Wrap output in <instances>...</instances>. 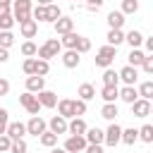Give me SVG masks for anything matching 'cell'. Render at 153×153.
<instances>
[{
    "instance_id": "cell-5",
    "label": "cell",
    "mask_w": 153,
    "mask_h": 153,
    "mask_svg": "<svg viewBox=\"0 0 153 153\" xmlns=\"http://www.w3.org/2000/svg\"><path fill=\"white\" fill-rule=\"evenodd\" d=\"M103 134H105L103 143H108V146H112V148H115V146L120 143V139H122V127H120L117 122H110V127H108Z\"/></svg>"
},
{
    "instance_id": "cell-51",
    "label": "cell",
    "mask_w": 153,
    "mask_h": 153,
    "mask_svg": "<svg viewBox=\"0 0 153 153\" xmlns=\"http://www.w3.org/2000/svg\"><path fill=\"white\" fill-rule=\"evenodd\" d=\"M143 43H146V50H148L146 55H151V53H153V38H146V36H143Z\"/></svg>"
},
{
    "instance_id": "cell-26",
    "label": "cell",
    "mask_w": 153,
    "mask_h": 153,
    "mask_svg": "<svg viewBox=\"0 0 153 153\" xmlns=\"http://www.w3.org/2000/svg\"><path fill=\"white\" fill-rule=\"evenodd\" d=\"M76 41H79V33L69 31V33H65V36L60 38V45L67 48V50H74V48H76Z\"/></svg>"
},
{
    "instance_id": "cell-36",
    "label": "cell",
    "mask_w": 153,
    "mask_h": 153,
    "mask_svg": "<svg viewBox=\"0 0 153 153\" xmlns=\"http://www.w3.org/2000/svg\"><path fill=\"white\" fill-rule=\"evenodd\" d=\"M50 72V62H45V60H38L36 57V67H33V74L36 76H45Z\"/></svg>"
},
{
    "instance_id": "cell-22",
    "label": "cell",
    "mask_w": 153,
    "mask_h": 153,
    "mask_svg": "<svg viewBox=\"0 0 153 153\" xmlns=\"http://www.w3.org/2000/svg\"><path fill=\"white\" fill-rule=\"evenodd\" d=\"M117 98H122L124 103H129V105H131V103L139 98V93H136V88H134V86H122V88L117 91Z\"/></svg>"
},
{
    "instance_id": "cell-32",
    "label": "cell",
    "mask_w": 153,
    "mask_h": 153,
    "mask_svg": "<svg viewBox=\"0 0 153 153\" xmlns=\"http://www.w3.org/2000/svg\"><path fill=\"white\" fill-rule=\"evenodd\" d=\"M136 93H139V98L151 100V98H153V81H143V84L136 88Z\"/></svg>"
},
{
    "instance_id": "cell-49",
    "label": "cell",
    "mask_w": 153,
    "mask_h": 153,
    "mask_svg": "<svg viewBox=\"0 0 153 153\" xmlns=\"http://www.w3.org/2000/svg\"><path fill=\"white\" fill-rule=\"evenodd\" d=\"M12 12V0H0V14Z\"/></svg>"
},
{
    "instance_id": "cell-47",
    "label": "cell",
    "mask_w": 153,
    "mask_h": 153,
    "mask_svg": "<svg viewBox=\"0 0 153 153\" xmlns=\"http://www.w3.org/2000/svg\"><path fill=\"white\" fill-rule=\"evenodd\" d=\"M84 153H105V151H103V143H86Z\"/></svg>"
},
{
    "instance_id": "cell-1",
    "label": "cell",
    "mask_w": 153,
    "mask_h": 153,
    "mask_svg": "<svg viewBox=\"0 0 153 153\" xmlns=\"http://www.w3.org/2000/svg\"><path fill=\"white\" fill-rule=\"evenodd\" d=\"M31 0H12V17L17 24H24L26 19H31Z\"/></svg>"
},
{
    "instance_id": "cell-6",
    "label": "cell",
    "mask_w": 153,
    "mask_h": 153,
    "mask_svg": "<svg viewBox=\"0 0 153 153\" xmlns=\"http://www.w3.org/2000/svg\"><path fill=\"white\" fill-rule=\"evenodd\" d=\"M45 129H48V122H45L43 117H38V115H33V117L26 122V134H31V136H41Z\"/></svg>"
},
{
    "instance_id": "cell-38",
    "label": "cell",
    "mask_w": 153,
    "mask_h": 153,
    "mask_svg": "<svg viewBox=\"0 0 153 153\" xmlns=\"http://www.w3.org/2000/svg\"><path fill=\"white\" fill-rule=\"evenodd\" d=\"M12 26H14V17H12V12L0 14V31H10Z\"/></svg>"
},
{
    "instance_id": "cell-27",
    "label": "cell",
    "mask_w": 153,
    "mask_h": 153,
    "mask_svg": "<svg viewBox=\"0 0 153 153\" xmlns=\"http://www.w3.org/2000/svg\"><path fill=\"white\" fill-rule=\"evenodd\" d=\"M117 115H120V110H117L115 103H105V105L100 108V117H105V120H110V122H115Z\"/></svg>"
},
{
    "instance_id": "cell-10",
    "label": "cell",
    "mask_w": 153,
    "mask_h": 153,
    "mask_svg": "<svg viewBox=\"0 0 153 153\" xmlns=\"http://www.w3.org/2000/svg\"><path fill=\"white\" fill-rule=\"evenodd\" d=\"M131 115H134V117H148V115H151V100L136 98V100L131 103Z\"/></svg>"
},
{
    "instance_id": "cell-11",
    "label": "cell",
    "mask_w": 153,
    "mask_h": 153,
    "mask_svg": "<svg viewBox=\"0 0 153 153\" xmlns=\"http://www.w3.org/2000/svg\"><path fill=\"white\" fill-rule=\"evenodd\" d=\"M86 129H88V124H86L81 117H72V122H67V131H69V136H84Z\"/></svg>"
},
{
    "instance_id": "cell-50",
    "label": "cell",
    "mask_w": 153,
    "mask_h": 153,
    "mask_svg": "<svg viewBox=\"0 0 153 153\" xmlns=\"http://www.w3.org/2000/svg\"><path fill=\"white\" fill-rule=\"evenodd\" d=\"M7 93H10V81L0 79V96H7Z\"/></svg>"
},
{
    "instance_id": "cell-39",
    "label": "cell",
    "mask_w": 153,
    "mask_h": 153,
    "mask_svg": "<svg viewBox=\"0 0 153 153\" xmlns=\"http://www.w3.org/2000/svg\"><path fill=\"white\" fill-rule=\"evenodd\" d=\"M79 55H84V53H88L91 50V41L86 38V36H79V41H76V48H74Z\"/></svg>"
},
{
    "instance_id": "cell-23",
    "label": "cell",
    "mask_w": 153,
    "mask_h": 153,
    "mask_svg": "<svg viewBox=\"0 0 153 153\" xmlns=\"http://www.w3.org/2000/svg\"><path fill=\"white\" fill-rule=\"evenodd\" d=\"M122 43H124V31H122V29H110V31H108V45L117 48V45H122Z\"/></svg>"
},
{
    "instance_id": "cell-13",
    "label": "cell",
    "mask_w": 153,
    "mask_h": 153,
    "mask_svg": "<svg viewBox=\"0 0 153 153\" xmlns=\"http://www.w3.org/2000/svg\"><path fill=\"white\" fill-rule=\"evenodd\" d=\"M5 134H7L12 141L24 139V134H26V124H24V122H10V124H7V129H5Z\"/></svg>"
},
{
    "instance_id": "cell-12",
    "label": "cell",
    "mask_w": 153,
    "mask_h": 153,
    "mask_svg": "<svg viewBox=\"0 0 153 153\" xmlns=\"http://www.w3.org/2000/svg\"><path fill=\"white\" fill-rule=\"evenodd\" d=\"M36 100L41 103V108H55V105H57V96H55L53 91H48V88L38 91V93H36Z\"/></svg>"
},
{
    "instance_id": "cell-18",
    "label": "cell",
    "mask_w": 153,
    "mask_h": 153,
    "mask_svg": "<svg viewBox=\"0 0 153 153\" xmlns=\"http://www.w3.org/2000/svg\"><path fill=\"white\" fill-rule=\"evenodd\" d=\"M84 139H86V143H103L105 134H103V129H98V127H88L86 134H84Z\"/></svg>"
},
{
    "instance_id": "cell-8",
    "label": "cell",
    "mask_w": 153,
    "mask_h": 153,
    "mask_svg": "<svg viewBox=\"0 0 153 153\" xmlns=\"http://www.w3.org/2000/svg\"><path fill=\"white\" fill-rule=\"evenodd\" d=\"M62 148H65L67 153H84V148H86V139H84V136H67Z\"/></svg>"
},
{
    "instance_id": "cell-7",
    "label": "cell",
    "mask_w": 153,
    "mask_h": 153,
    "mask_svg": "<svg viewBox=\"0 0 153 153\" xmlns=\"http://www.w3.org/2000/svg\"><path fill=\"white\" fill-rule=\"evenodd\" d=\"M117 76H120V81H124V86H134V84L139 81V69H136V67L124 65V67L117 72Z\"/></svg>"
},
{
    "instance_id": "cell-15",
    "label": "cell",
    "mask_w": 153,
    "mask_h": 153,
    "mask_svg": "<svg viewBox=\"0 0 153 153\" xmlns=\"http://www.w3.org/2000/svg\"><path fill=\"white\" fill-rule=\"evenodd\" d=\"M79 62H81V55H79L76 50H65V53H62V65H65L67 69L79 67Z\"/></svg>"
},
{
    "instance_id": "cell-4",
    "label": "cell",
    "mask_w": 153,
    "mask_h": 153,
    "mask_svg": "<svg viewBox=\"0 0 153 153\" xmlns=\"http://www.w3.org/2000/svg\"><path fill=\"white\" fill-rule=\"evenodd\" d=\"M19 103H22V108H24L29 115H38V110H41V103L36 100V93L24 91V93L19 96Z\"/></svg>"
},
{
    "instance_id": "cell-42",
    "label": "cell",
    "mask_w": 153,
    "mask_h": 153,
    "mask_svg": "<svg viewBox=\"0 0 153 153\" xmlns=\"http://www.w3.org/2000/svg\"><path fill=\"white\" fill-rule=\"evenodd\" d=\"M33 67H36V57H26V60L22 62V69H24V74H29V76H33Z\"/></svg>"
},
{
    "instance_id": "cell-29",
    "label": "cell",
    "mask_w": 153,
    "mask_h": 153,
    "mask_svg": "<svg viewBox=\"0 0 153 153\" xmlns=\"http://www.w3.org/2000/svg\"><path fill=\"white\" fill-rule=\"evenodd\" d=\"M136 134H139V141L153 143V124H143L141 129H136Z\"/></svg>"
},
{
    "instance_id": "cell-55",
    "label": "cell",
    "mask_w": 153,
    "mask_h": 153,
    "mask_svg": "<svg viewBox=\"0 0 153 153\" xmlns=\"http://www.w3.org/2000/svg\"><path fill=\"white\" fill-rule=\"evenodd\" d=\"M72 2H79V0H72Z\"/></svg>"
},
{
    "instance_id": "cell-43",
    "label": "cell",
    "mask_w": 153,
    "mask_h": 153,
    "mask_svg": "<svg viewBox=\"0 0 153 153\" xmlns=\"http://www.w3.org/2000/svg\"><path fill=\"white\" fill-rule=\"evenodd\" d=\"M72 108H74V117H81V115H86V103L84 100H72Z\"/></svg>"
},
{
    "instance_id": "cell-53",
    "label": "cell",
    "mask_w": 153,
    "mask_h": 153,
    "mask_svg": "<svg viewBox=\"0 0 153 153\" xmlns=\"http://www.w3.org/2000/svg\"><path fill=\"white\" fill-rule=\"evenodd\" d=\"M38 5H41V7H45V5H53V0H38Z\"/></svg>"
},
{
    "instance_id": "cell-2",
    "label": "cell",
    "mask_w": 153,
    "mask_h": 153,
    "mask_svg": "<svg viewBox=\"0 0 153 153\" xmlns=\"http://www.w3.org/2000/svg\"><path fill=\"white\" fill-rule=\"evenodd\" d=\"M62 53V45H60V41L57 38H48L43 45H38V50H36V55H38V60H50V57H57Z\"/></svg>"
},
{
    "instance_id": "cell-56",
    "label": "cell",
    "mask_w": 153,
    "mask_h": 153,
    "mask_svg": "<svg viewBox=\"0 0 153 153\" xmlns=\"http://www.w3.org/2000/svg\"><path fill=\"white\" fill-rule=\"evenodd\" d=\"M88 2H91V0H88Z\"/></svg>"
},
{
    "instance_id": "cell-35",
    "label": "cell",
    "mask_w": 153,
    "mask_h": 153,
    "mask_svg": "<svg viewBox=\"0 0 153 153\" xmlns=\"http://www.w3.org/2000/svg\"><path fill=\"white\" fill-rule=\"evenodd\" d=\"M19 50H22V55H24V57H33V55H36V50H38V45H36L33 41H24Z\"/></svg>"
},
{
    "instance_id": "cell-28",
    "label": "cell",
    "mask_w": 153,
    "mask_h": 153,
    "mask_svg": "<svg viewBox=\"0 0 153 153\" xmlns=\"http://www.w3.org/2000/svg\"><path fill=\"white\" fill-rule=\"evenodd\" d=\"M117 91H120L117 86H103V88H100V98H103L105 103H115V100H117Z\"/></svg>"
},
{
    "instance_id": "cell-21",
    "label": "cell",
    "mask_w": 153,
    "mask_h": 153,
    "mask_svg": "<svg viewBox=\"0 0 153 153\" xmlns=\"http://www.w3.org/2000/svg\"><path fill=\"white\" fill-rule=\"evenodd\" d=\"M76 96H79V100H84V103H88L91 98H96V88H93V84H81V86L76 88Z\"/></svg>"
},
{
    "instance_id": "cell-14",
    "label": "cell",
    "mask_w": 153,
    "mask_h": 153,
    "mask_svg": "<svg viewBox=\"0 0 153 153\" xmlns=\"http://www.w3.org/2000/svg\"><path fill=\"white\" fill-rule=\"evenodd\" d=\"M48 131H53V134H67V120L65 117H60V115H55V117H50V122H48Z\"/></svg>"
},
{
    "instance_id": "cell-9",
    "label": "cell",
    "mask_w": 153,
    "mask_h": 153,
    "mask_svg": "<svg viewBox=\"0 0 153 153\" xmlns=\"http://www.w3.org/2000/svg\"><path fill=\"white\" fill-rule=\"evenodd\" d=\"M53 26H55V33L65 36V33L74 31V19H72V17H67V14H62L60 19H55V22H53Z\"/></svg>"
},
{
    "instance_id": "cell-52",
    "label": "cell",
    "mask_w": 153,
    "mask_h": 153,
    "mask_svg": "<svg viewBox=\"0 0 153 153\" xmlns=\"http://www.w3.org/2000/svg\"><path fill=\"white\" fill-rule=\"evenodd\" d=\"M7 60H10V53H7L5 48H0V65H2V62H7Z\"/></svg>"
},
{
    "instance_id": "cell-20",
    "label": "cell",
    "mask_w": 153,
    "mask_h": 153,
    "mask_svg": "<svg viewBox=\"0 0 153 153\" xmlns=\"http://www.w3.org/2000/svg\"><path fill=\"white\" fill-rule=\"evenodd\" d=\"M19 31H22L24 38H33V36L38 33V24H36L33 19H26L24 24H19Z\"/></svg>"
},
{
    "instance_id": "cell-41",
    "label": "cell",
    "mask_w": 153,
    "mask_h": 153,
    "mask_svg": "<svg viewBox=\"0 0 153 153\" xmlns=\"http://www.w3.org/2000/svg\"><path fill=\"white\" fill-rule=\"evenodd\" d=\"M45 12H48V22H55V19L62 17V12H60L57 5H45Z\"/></svg>"
},
{
    "instance_id": "cell-45",
    "label": "cell",
    "mask_w": 153,
    "mask_h": 153,
    "mask_svg": "<svg viewBox=\"0 0 153 153\" xmlns=\"http://www.w3.org/2000/svg\"><path fill=\"white\" fill-rule=\"evenodd\" d=\"M141 69H143L146 74H153V55H146V57H143V62H141Z\"/></svg>"
},
{
    "instance_id": "cell-17",
    "label": "cell",
    "mask_w": 153,
    "mask_h": 153,
    "mask_svg": "<svg viewBox=\"0 0 153 153\" xmlns=\"http://www.w3.org/2000/svg\"><path fill=\"white\" fill-rule=\"evenodd\" d=\"M55 108H57V115H60V117H65V120L74 117V108H72V100H69V98H60Z\"/></svg>"
},
{
    "instance_id": "cell-24",
    "label": "cell",
    "mask_w": 153,
    "mask_h": 153,
    "mask_svg": "<svg viewBox=\"0 0 153 153\" xmlns=\"http://www.w3.org/2000/svg\"><path fill=\"white\" fill-rule=\"evenodd\" d=\"M143 57H146V53L143 50H139V48H131V53L127 55V60H129V67H141V62H143Z\"/></svg>"
},
{
    "instance_id": "cell-31",
    "label": "cell",
    "mask_w": 153,
    "mask_h": 153,
    "mask_svg": "<svg viewBox=\"0 0 153 153\" xmlns=\"http://www.w3.org/2000/svg\"><path fill=\"white\" fill-rule=\"evenodd\" d=\"M117 84H120V76H117V72L108 67V69L103 72V86H117Z\"/></svg>"
},
{
    "instance_id": "cell-46",
    "label": "cell",
    "mask_w": 153,
    "mask_h": 153,
    "mask_svg": "<svg viewBox=\"0 0 153 153\" xmlns=\"http://www.w3.org/2000/svg\"><path fill=\"white\" fill-rule=\"evenodd\" d=\"M10 146H12V139H10L7 134H0V153L10 151Z\"/></svg>"
},
{
    "instance_id": "cell-54",
    "label": "cell",
    "mask_w": 153,
    "mask_h": 153,
    "mask_svg": "<svg viewBox=\"0 0 153 153\" xmlns=\"http://www.w3.org/2000/svg\"><path fill=\"white\" fill-rule=\"evenodd\" d=\"M50 153H67V151H65V148H57V146H53V151H50Z\"/></svg>"
},
{
    "instance_id": "cell-40",
    "label": "cell",
    "mask_w": 153,
    "mask_h": 153,
    "mask_svg": "<svg viewBox=\"0 0 153 153\" xmlns=\"http://www.w3.org/2000/svg\"><path fill=\"white\" fill-rule=\"evenodd\" d=\"M26 151H29V146H26V141H24V139L12 141V146H10V153H26Z\"/></svg>"
},
{
    "instance_id": "cell-3",
    "label": "cell",
    "mask_w": 153,
    "mask_h": 153,
    "mask_svg": "<svg viewBox=\"0 0 153 153\" xmlns=\"http://www.w3.org/2000/svg\"><path fill=\"white\" fill-rule=\"evenodd\" d=\"M115 55H117V48H112V45H108V43H105V45H103V48L96 53V57H93V60H96V65H98V67L108 69V67L112 65Z\"/></svg>"
},
{
    "instance_id": "cell-25",
    "label": "cell",
    "mask_w": 153,
    "mask_h": 153,
    "mask_svg": "<svg viewBox=\"0 0 153 153\" xmlns=\"http://www.w3.org/2000/svg\"><path fill=\"white\" fill-rule=\"evenodd\" d=\"M124 41H127L131 48H139V45L143 43V33H141V31H136V29H131L129 33H124Z\"/></svg>"
},
{
    "instance_id": "cell-16",
    "label": "cell",
    "mask_w": 153,
    "mask_h": 153,
    "mask_svg": "<svg viewBox=\"0 0 153 153\" xmlns=\"http://www.w3.org/2000/svg\"><path fill=\"white\" fill-rule=\"evenodd\" d=\"M45 88V76H26V91L29 93H38V91H43Z\"/></svg>"
},
{
    "instance_id": "cell-33",
    "label": "cell",
    "mask_w": 153,
    "mask_h": 153,
    "mask_svg": "<svg viewBox=\"0 0 153 153\" xmlns=\"http://www.w3.org/2000/svg\"><path fill=\"white\" fill-rule=\"evenodd\" d=\"M122 143H127V146H134L136 141H139V134H136V129L131 127V129H122V139H120Z\"/></svg>"
},
{
    "instance_id": "cell-34",
    "label": "cell",
    "mask_w": 153,
    "mask_h": 153,
    "mask_svg": "<svg viewBox=\"0 0 153 153\" xmlns=\"http://www.w3.org/2000/svg\"><path fill=\"white\" fill-rule=\"evenodd\" d=\"M120 12H122L124 17H127V14H136V12H139V0H122Z\"/></svg>"
},
{
    "instance_id": "cell-44",
    "label": "cell",
    "mask_w": 153,
    "mask_h": 153,
    "mask_svg": "<svg viewBox=\"0 0 153 153\" xmlns=\"http://www.w3.org/2000/svg\"><path fill=\"white\" fill-rule=\"evenodd\" d=\"M7 124H10V112H7L5 108H0V134H5Z\"/></svg>"
},
{
    "instance_id": "cell-30",
    "label": "cell",
    "mask_w": 153,
    "mask_h": 153,
    "mask_svg": "<svg viewBox=\"0 0 153 153\" xmlns=\"http://www.w3.org/2000/svg\"><path fill=\"white\" fill-rule=\"evenodd\" d=\"M38 141H41V146H45V148H53V146H57V134H53V131H43L41 136H38Z\"/></svg>"
},
{
    "instance_id": "cell-48",
    "label": "cell",
    "mask_w": 153,
    "mask_h": 153,
    "mask_svg": "<svg viewBox=\"0 0 153 153\" xmlns=\"http://www.w3.org/2000/svg\"><path fill=\"white\" fill-rule=\"evenodd\" d=\"M103 7V0H91V2H86V10L88 12H98Z\"/></svg>"
},
{
    "instance_id": "cell-19",
    "label": "cell",
    "mask_w": 153,
    "mask_h": 153,
    "mask_svg": "<svg viewBox=\"0 0 153 153\" xmlns=\"http://www.w3.org/2000/svg\"><path fill=\"white\" fill-rule=\"evenodd\" d=\"M124 22H127V19H124V14H122L120 10H112V12L108 14V26H110V29H122Z\"/></svg>"
},
{
    "instance_id": "cell-37",
    "label": "cell",
    "mask_w": 153,
    "mask_h": 153,
    "mask_svg": "<svg viewBox=\"0 0 153 153\" xmlns=\"http://www.w3.org/2000/svg\"><path fill=\"white\" fill-rule=\"evenodd\" d=\"M10 45H14V33L12 31H0V48L10 50Z\"/></svg>"
}]
</instances>
